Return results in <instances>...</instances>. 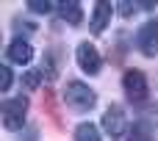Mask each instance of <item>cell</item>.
I'll return each instance as SVG.
<instances>
[{
  "instance_id": "obj_14",
  "label": "cell",
  "mask_w": 158,
  "mask_h": 141,
  "mask_svg": "<svg viewBox=\"0 0 158 141\" xmlns=\"http://www.w3.org/2000/svg\"><path fill=\"white\" fill-rule=\"evenodd\" d=\"M11 89V69L8 66H0V91L6 94Z\"/></svg>"
},
{
  "instance_id": "obj_3",
  "label": "cell",
  "mask_w": 158,
  "mask_h": 141,
  "mask_svg": "<svg viewBox=\"0 0 158 141\" xmlns=\"http://www.w3.org/2000/svg\"><path fill=\"white\" fill-rule=\"evenodd\" d=\"M103 130L111 136V139H122L128 133V119H125V108L122 105H108L106 114H103Z\"/></svg>"
},
{
  "instance_id": "obj_1",
  "label": "cell",
  "mask_w": 158,
  "mask_h": 141,
  "mask_svg": "<svg viewBox=\"0 0 158 141\" xmlns=\"http://www.w3.org/2000/svg\"><path fill=\"white\" fill-rule=\"evenodd\" d=\"M64 100H67L75 111H89V108H94L97 94H94L86 83H81V80H69L67 89H64Z\"/></svg>"
},
{
  "instance_id": "obj_12",
  "label": "cell",
  "mask_w": 158,
  "mask_h": 141,
  "mask_svg": "<svg viewBox=\"0 0 158 141\" xmlns=\"http://www.w3.org/2000/svg\"><path fill=\"white\" fill-rule=\"evenodd\" d=\"M39 83H42V69H28V72H22V86H25L28 91H36Z\"/></svg>"
},
{
  "instance_id": "obj_10",
  "label": "cell",
  "mask_w": 158,
  "mask_h": 141,
  "mask_svg": "<svg viewBox=\"0 0 158 141\" xmlns=\"http://www.w3.org/2000/svg\"><path fill=\"white\" fill-rule=\"evenodd\" d=\"M75 141H103V139H100L97 125H92V122H81V125L75 127Z\"/></svg>"
},
{
  "instance_id": "obj_13",
  "label": "cell",
  "mask_w": 158,
  "mask_h": 141,
  "mask_svg": "<svg viewBox=\"0 0 158 141\" xmlns=\"http://www.w3.org/2000/svg\"><path fill=\"white\" fill-rule=\"evenodd\" d=\"M31 11H36V14H47V11H53V6H58V3H50V0H28L25 3Z\"/></svg>"
},
{
  "instance_id": "obj_2",
  "label": "cell",
  "mask_w": 158,
  "mask_h": 141,
  "mask_svg": "<svg viewBox=\"0 0 158 141\" xmlns=\"http://www.w3.org/2000/svg\"><path fill=\"white\" fill-rule=\"evenodd\" d=\"M25 111H28V100L25 97H11L3 103V127L6 130H19L25 125Z\"/></svg>"
},
{
  "instance_id": "obj_6",
  "label": "cell",
  "mask_w": 158,
  "mask_h": 141,
  "mask_svg": "<svg viewBox=\"0 0 158 141\" xmlns=\"http://www.w3.org/2000/svg\"><path fill=\"white\" fill-rule=\"evenodd\" d=\"M122 86H125V94L136 103H142L147 97V78L142 69H128L125 78H122Z\"/></svg>"
},
{
  "instance_id": "obj_15",
  "label": "cell",
  "mask_w": 158,
  "mask_h": 141,
  "mask_svg": "<svg viewBox=\"0 0 158 141\" xmlns=\"http://www.w3.org/2000/svg\"><path fill=\"white\" fill-rule=\"evenodd\" d=\"M117 6H119V14H122V17H131V14L136 11L139 3H128V0H122V3H117Z\"/></svg>"
},
{
  "instance_id": "obj_9",
  "label": "cell",
  "mask_w": 158,
  "mask_h": 141,
  "mask_svg": "<svg viewBox=\"0 0 158 141\" xmlns=\"http://www.w3.org/2000/svg\"><path fill=\"white\" fill-rule=\"evenodd\" d=\"M58 14H61V19L69 22V25H81V22H83V6H81L78 0L58 3Z\"/></svg>"
},
{
  "instance_id": "obj_8",
  "label": "cell",
  "mask_w": 158,
  "mask_h": 141,
  "mask_svg": "<svg viewBox=\"0 0 158 141\" xmlns=\"http://www.w3.org/2000/svg\"><path fill=\"white\" fill-rule=\"evenodd\" d=\"M6 55H8V61H11V64L25 66V64H31V58H33V47H31L25 39H14V42L8 44Z\"/></svg>"
},
{
  "instance_id": "obj_5",
  "label": "cell",
  "mask_w": 158,
  "mask_h": 141,
  "mask_svg": "<svg viewBox=\"0 0 158 141\" xmlns=\"http://www.w3.org/2000/svg\"><path fill=\"white\" fill-rule=\"evenodd\" d=\"M136 47L142 50V55H158V22L150 19L139 28V36H136Z\"/></svg>"
},
{
  "instance_id": "obj_11",
  "label": "cell",
  "mask_w": 158,
  "mask_h": 141,
  "mask_svg": "<svg viewBox=\"0 0 158 141\" xmlns=\"http://www.w3.org/2000/svg\"><path fill=\"white\" fill-rule=\"evenodd\" d=\"M150 133H153V127H150V125L136 122V125L128 130V141H150Z\"/></svg>"
},
{
  "instance_id": "obj_7",
  "label": "cell",
  "mask_w": 158,
  "mask_h": 141,
  "mask_svg": "<svg viewBox=\"0 0 158 141\" xmlns=\"http://www.w3.org/2000/svg\"><path fill=\"white\" fill-rule=\"evenodd\" d=\"M111 14H114V6L111 3H106V0L94 3V11H92V19H89L92 33H103L108 28V22H111Z\"/></svg>"
},
{
  "instance_id": "obj_4",
  "label": "cell",
  "mask_w": 158,
  "mask_h": 141,
  "mask_svg": "<svg viewBox=\"0 0 158 141\" xmlns=\"http://www.w3.org/2000/svg\"><path fill=\"white\" fill-rule=\"evenodd\" d=\"M75 58H78V66H81L86 75H97V72H100V66H103V58H100L97 47H94V44H89V42H81V44H78Z\"/></svg>"
}]
</instances>
